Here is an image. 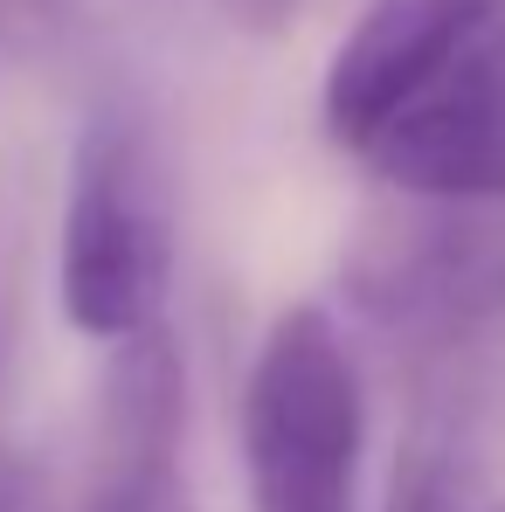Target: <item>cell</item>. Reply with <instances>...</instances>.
<instances>
[{
    "label": "cell",
    "mask_w": 505,
    "mask_h": 512,
    "mask_svg": "<svg viewBox=\"0 0 505 512\" xmlns=\"http://www.w3.org/2000/svg\"><path fill=\"white\" fill-rule=\"evenodd\" d=\"M499 512H505V506H499Z\"/></svg>",
    "instance_id": "cell-9"
},
{
    "label": "cell",
    "mask_w": 505,
    "mask_h": 512,
    "mask_svg": "<svg viewBox=\"0 0 505 512\" xmlns=\"http://www.w3.org/2000/svg\"><path fill=\"white\" fill-rule=\"evenodd\" d=\"M173 291V187L153 125L132 104L90 111L63 201V312L90 340L167 326Z\"/></svg>",
    "instance_id": "cell-3"
},
{
    "label": "cell",
    "mask_w": 505,
    "mask_h": 512,
    "mask_svg": "<svg viewBox=\"0 0 505 512\" xmlns=\"http://www.w3.org/2000/svg\"><path fill=\"white\" fill-rule=\"evenodd\" d=\"M187 374L167 326L111 346L104 402H97V478L84 512H194L180 471Z\"/></svg>",
    "instance_id": "cell-5"
},
{
    "label": "cell",
    "mask_w": 505,
    "mask_h": 512,
    "mask_svg": "<svg viewBox=\"0 0 505 512\" xmlns=\"http://www.w3.org/2000/svg\"><path fill=\"white\" fill-rule=\"evenodd\" d=\"M243 35H284L291 28V14H298V0H215Z\"/></svg>",
    "instance_id": "cell-8"
},
{
    "label": "cell",
    "mask_w": 505,
    "mask_h": 512,
    "mask_svg": "<svg viewBox=\"0 0 505 512\" xmlns=\"http://www.w3.org/2000/svg\"><path fill=\"white\" fill-rule=\"evenodd\" d=\"M499 423H505V360L416 374L381 512H499V499H492Z\"/></svg>",
    "instance_id": "cell-6"
},
{
    "label": "cell",
    "mask_w": 505,
    "mask_h": 512,
    "mask_svg": "<svg viewBox=\"0 0 505 512\" xmlns=\"http://www.w3.org/2000/svg\"><path fill=\"white\" fill-rule=\"evenodd\" d=\"M346 305L402 381L505 360V208L395 194L346 250Z\"/></svg>",
    "instance_id": "cell-2"
},
{
    "label": "cell",
    "mask_w": 505,
    "mask_h": 512,
    "mask_svg": "<svg viewBox=\"0 0 505 512\" xmlns=\"http://www.w3.org/2000/svg\"><path fill=\"white\" fill-rule=\"evenodd\" d=\"M0 512H56L49 471L28 450H14V443H0Z\"/></svg>",
    "instance_id": "cell-7"
},
{
    "label": "cell",
    "mask_w": 505,
    "mask_h": 512,
    "mask_svg": "<svg viewBox=\"0 0 505 512\" xmlns=\"http://www.w3.org/2000/svg\"><path fill=\"white\" fill-rule=\"evenodd\" d=\"M367 395L353 346L319 305L277 312L243 381V471L256 512H353Z\"/></svg>",
    "instance_id": "cell-4"
},
{
    "label": "cell",
    "mask_w": 505,
    "mask_h": 512,
    "mask_svg": "<svg viewBox=\"0 0 505 512\" xmlns=\"http://www.w3.org/2000/svg\"><path fill=\"white\" fill-rule=\"evenodd\" d=\"M319 111L388 194L505 208V0H374Z\"/></svg>",
    "instance_id": "cell-1"
}]
</instances>
